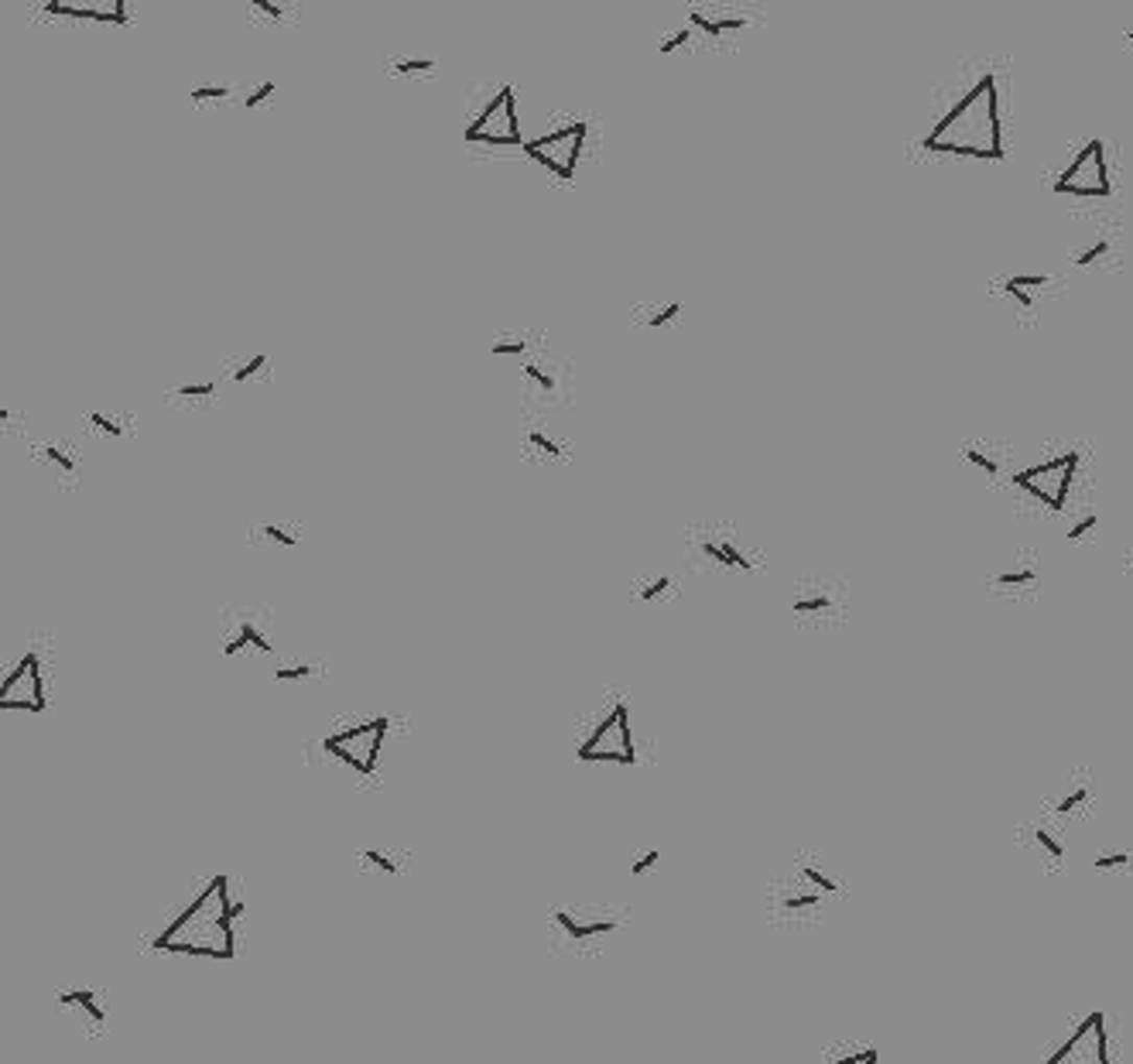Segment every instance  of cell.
Returning a JSON list of instances; mask_svg holds the SVG:
<instances>
[{
	"label": "cell",
	"mask_w": 1133,
	"mask_h": 1064,
	"mask_svg": "<svg viewBox=\"0 0 1133 1064\" xmlns=\"http://www.w3.org/2000/svg\"><path fill=\"white\" fill-rule=\"evenodd\" d=\"M240 911L243 904L233 897L230 880L223 873H216L195 886L186 904L171 914V921L151 938V948L162 951V955L230 962L237 955Z\"/></svg>",
	"instance_id": "1"
},
{
	"label": "cell",
	"mask_w": 1133,
	"mask_h": 1064,
	"mask_svg": "<svg viewBox=\"0 0 1133 1064\" xmlns=\"http://www.w3.org/2000/svg\"><path fill=\"white\" fill-rule=\"evenodd\" d=\"M921 147L931 155H955L976 161H1004V120H1000V90L996 76L987 72L969 86L963 100L928 131Z\"/></svg>",
	"instance_id": "2"
},
{
	"label": "cell",
	"mask_w": 1133,
	"mask_h": 1064,
	"mask_svg": "<svg viewBox=\"0 0 1133 1064\" xmlns=\"http://www.w3.org/2000/svg\"><path fill=\"white\" fill-rule=\"evenodd\" d=\"M391 715H347L329 723L326 733L315 736L312 757L332 771V777L353 784H374L391 739Z\"/></svg>",
	"instance_id": "3"
},
{
	"label": "cell",
	"mask_w": 1133,
	"mask_h": 1064,
	"mask_svg": "<svg viewBox=\"0 0 1133 1064\" xmlns=\"http://www.w3.org/2000/svg\"><path fill=\"white\" fill-rule=\"evenodd\" d=\"M575 757L583 763H613V766L637 763L631 702H627L623 691H603V695L579 715Z\"/></svg>",
	"instance_id": "4"
},
{
	"label": "cell",
	"mask_w": 1133,
	"mask_h": 1064,
	"mask_svg": "<svg viewBox=\"0 0 1133 1064\" xmlns=\"http://www.w3.org/2000/svg\"><path fill=\"white\" fill-rule=\"evenodd\" d=\"M463 141L487 151H524V127L517 120L514 82H476L466 103Z\"/></svg>",
	"instance_id": "5"
},
{
	"label": "cell",
	"mask_w": 1133,
	"mask_h": 1064,
	"mask_svg": "<svg viewBox=\"0 0 1133 1064\" xmlns=\"http://www.w3.org/2000/svg\"><path fill=\"white\" fill-rule=\"evenodd\" d=\"M627 924V911L603 904V900H579V904H556L548 911V945L559 955L586 959L596 955L610 935Z\"/></svg>",
	"instance_id": "6"
},
{
	"label": "cell",
	"mask_w": 1133,
	"mask_h": 1064,
	"mask_svg": "<svg viewBox=\"0 0 1133 1064\" xmlns=\"http://www.w3.org/2000/svg\"><path fill=\"white\" fill-rule=\"evenodd\" d=\"M517 398L524 415H562L575 404V374L562 356L538 350L514 367Z\"/></svg>",
	"instance_id": "7"
},
{
	"label": "cell",
	"mask_w": 1133,
	"mask_h": 1064,
	"mask_svg": "<svg viewBox=\"0 0 1133 1064\" xmlns=\"http://www.w3.org/2000/svg\"><path fill=\"white\" fill-rule=\"evenodd\" d=\"M223 658H278V616L264 602H233L219 613Z\"/></svg>",
	"instance_id": "8"
},
{
	"label": "cell",
	"mask_w": 1133,
	"mask_h": 1064,
	"mask_svg": "<svg viewBox=\"0 0 1133 1064\" xmlns=\"http://www.w3.org/2000/svg\"><path fill=\"white\" fill-rule=\"evenodd\" d=\"M48 685H52V654L45 643H31L0 682V709L39 715L48 709Z\"/></svg>",
	"instance_id": "9"
},
{
	"label": "cell",
	"mask_w": 1133,
	"mask_h": 1064,
	"mask_svg": "<svg viewBox=\"0 0 1133 1064\" xmlns=\"http://www.w3.org/2000/svg\"><path fill=\"white\" fill-rule=\"evenodd\" d=\"M586 138H589V123L586 120H569L565 127H556L541 138H532L524 144V155L535 161V165L551 175L562 185H572L579 175V165H583L586 155Z\"/></svg>",
	"instance_id": "10"
},
{
	"label": "cell",
	"mask_w": 1133,
	"mask_h": 1064,
	"mask_svg": "<svg viewBox=\"0 0 1133 1064\" xmlns=\"http://www.w3.org/2000/svg\"><path fill=\"white\" fill-rule=\"evenodd\" d=\"M517 455L535 469H559L575 459V439L556 425V415H521Z\"/></svg>",
	"instance_id": "11"
},
{
	"label": "cell",
	"mask_w": 1133,
	"mask_h": 1064,
	"mask_svg": "<svg viewBox=\"0 0 1133 1064\" xmlns=\"http://www.w3.org/2000/svg\"><path fill=\"white\" fill-rule=\"evenodd\" d=\"M1052 192L1071 195V199H1110L1113 182H1110V165H1106V144L1100 138L1082 144V151L1052 182Z\"/></svg>",
	"instance_id": "12"
},
{
	"label": "cell",
	"mask_w": 1133,
	"mask_h": 1064,
	"mask_svg": "<svg viewBox=\"0 0 1133 1064\" xmlns=\"http://www.w3.org/2000/svg\"><path fill=\"white\" fill-rule=\"evenodd\" d=\"M28 459L55 482L63 493H76L86 476V449L76 439L66 435H39L28 439Z\"/></svg>",
	"instance_id": "13"
},
{
	"label": "cell",
	"mask_w": 1133,
	"mask_h": 1064,
	"mask_svg": "<svg viewBox=\"0 0 1133 1064\" xmlns=\"http://www.w3.org/2000/svg\"><path fill=\"white\" fill-rule=\"evenodd\" d=\"M1076 466H1079V452H1065V455H1058V459L1038 463L1031 469H1020V473L1014 476V487L1031 493L1034 500H1041L1044 506H1052V511H1065Z\"/></svg>",
	"instance_id": "14"
},
{
	"label": "cell",
	"mask_w": 1133,
	"mask_h": 1064,
	"mask_svg": "<svg viewBox=\"0 0 1133 1064\" xmlns=\"http://www.w3.org/2000/svg\"><path fill=\"white\" fill-rule=\"evenodd\" d=\"M55 1010L76 1026L86 1041H103L110 1034V1007L103 989L96 986H69L55 996Z\"/></svg>",
	"instance_id": "15"
},
{
	"label": "cell",
	"mask_w": 1133,
	"mask_h": 1064,
	"mask_svg": "<svg viewBox=\"0 0 1133 1064\" xmlns=\"http://www.w3.org/2000/svg\"><path fill=\"white\" fill-rule=\"evenodd\" d=\"M1044 1064H1110L1103 1013H1089V1017L1076 1026V1034H1071Z\"/></svg>",
	"instance_id": "16"
},
{
	"label": "cell",
	"mask_w": 1133,
	"mask_h": 1064,
	"mask_svg": "<svg viewBox=\"0 0 1133 1064\" xmlns=\"http://www.w3.org/2000/svg\"><path fill=\"white\" fill-rule=\"evenodd\" d=\"M79 428L86 439L93 442H127L134 431H138V415L131 407H117V404H93L79 415Z\"/></svg>",
	"instance_id": "17"
},
{
	"label": "cell",
	"mask_w": 1133,
	"mask_h": 1064,
	"mask_svg": "<svg viewBox=\"0 0 1133 1064\" xmlns=\"http://www.w3.org/2000/svg\"><path fill=\"white\" fill-rule=\"evenodd\" d=\"M692 548L702 562H712V565H723V568H740V572H747V568H754V559L736 544V535L726 527H695L692 530Z\"/></svg>",
	"instance_id": "18"
},
{
	"label": "cell",
	"mask_w": 1133,
	"mask_h": 1064,
	"mask_svg": "<svg viewBox=\"0 0 1133 1064\" xmlns=\"http://www.w3.org/2000/svg\"><path fill=\"white\" fill-rule=\"evenodd\" d=\"M223 394H227V383L219 377V370H213V374H206V377L179 380V383H171V387H165V404L182 407V411H209V407H216L223 401Z\"/></svg>",
	"instance_id": "19"
},
{
	"label": "cell",
	"mask_w": 1133,
	"mask_h": 1064,
	"mask_svg": "<svg viewBox=\"0 0 1133 1064\" xmlns=\"http://www.w3.org/2000/svg\"><path fill=\"white\" fill-rule=\"evenodd\" d=\"M45 18H76L100 24H127V0H45Z\"/></svg>",
	"instance_id": "20"
},
{
	"label": "cell",
	"mask_w": 1133,
	"mask_h": 1064,
	"mask_svg": "<svg viewBox=\"0 0 1133 1064\" xmlns=\"http://www.w3.org/2000/svg\"><path fill=\"white\" fill-rule=\"evenodd\" d=\"M270 353L257 350V353H233L219 363V377H223L227 391H243L251 383H270L275 380V370H270Z\"/></svg>",
	"instance_id": "21"
},
{
	"label": "cell",
	"mask_w": 1133,
	"mask_h": 1064,
	"mask_svg": "<svg viewBox=\"0 0 1133 1064\" xmlns=\"http://www.w3.org/2000/svg\"><path fill=\"white\" fill-rule=\"evenodd\" d=\"M247 541L257 548L299 551L305 544V524L291 521V517H264V521L247 524Z\"/></svg>",
	"instance_id": "22"
},
{
	"label": "cell",
	"mask_w": 1133,
	"mask_h": 1064,
	"mask_svg": "<svg viewBox=\"0 0 1133 1064\" xmlns=\"http://www.w3.org/2000/svg\"><path fill=\"white\" fill-rule=\"evenodd\" d=\"M545 332L541 329H500L490 339V353L500 356V360H514V367L535 356L538 350H545Z\"/></svg>",
	"instance_id": "23"
},
{
	"label": "cell",
	"mask_w": 1133,
	"mask_h": 1064,
	"mask_svg": "<svg viewBox=\"0 0 1133 1064\" xmlns=\"http://www.w3.org/2000/svg\"><path fill=\"white\" fill-rule=\"evenodd\" d=\"M254 28H291L302 18L299 0H243Z\"/></svg>",
	"instance_id": "24"
},
{
	"label": "cell",
	"mask_w": 1133,
	"mask_h": 1064,
	"mask_svg": "<svg viewBox=\"0 0 1133 1064\" xmlns=\"http://www.w3.org/2000/svg\"><path fill=\"white\" fill-rule=\"evenodd\" d=\"M356 870L360 873H380V876H401L408 866V852L401 849H384V846H363L356 849Z\"/></svg>",
	"instance_id": "25"
},
{
	"label": "cell",
	"mask_w": 1133,
	"mask_h": 1064,
	"mask_svg": "<svg viewBox=\"0 0 1133 1064\" xmlns=\"http://www.w3.org/2000/svg\"><path fill=\"white\" fill-rule=\"evenodd\" d=\"M688 24H692L706 42H723L730 31H743L750 18L747 15H712V10L692 7L688 10Z\"/></svg>",
	"instance_id": "26"
},
{
	"label": "cell",
	"mask_w": 1133,
	"mask_h": 1064,
	"mask_svg": "<svg viewBox=\"0 0 1133 1064\" xmlns=\"http://www.w3.org/2000/svg\"><path fill=\"white\" fill-rule=\"evenodd\" d=\"M326 678L323 661H305V658H281L270 667V682L275 685H312Z\"/></svg>",
	"instance_id": "27"
},
{
	"label": "cell",
	"mask_w": 1133,
	"mask_h": 1064,
	"mask_svg": "<svg viewBox=\"0 0 1133 1064\" xmlns=\"http://www.w3.org/2000/svg\"><path fill=\"white\" fill-rule=\"evenodd\" d=\"M679 318H682V302H679V299H668V302H637V305H631V326L651 329V332L671 326V322H679Z\"/></svg>",
	"instance_id": "28"
},
{
	"label": "cell",
	"mask_w": 1133,
	"mask_h": 1064,
	"mask_svg": "<svg viewBox=\"0 0 1133 1064\" xmlns=\"http://www.w3.org/2000/svg\"><path fill=\"white\" fill-rule=\"evenodd\" d=\"M384 72L391 79H432L439 72V58L432 55H408L394 52L384 58Z\"/></svg>",
	"instance_id": "29"
},
{
	"label": "cell",
	"mask_w": 1133,
	"mask_h": 1064,
	"mask_svg": "<svg viewBox=\"0 0 1133 1064\" xmlns=\"http://www.w3.org/2000/svg\"><path fill=\"white\" fill-rule=\"evenodd\" d=\"M675 592H679V586H675V578L664 575V572H658V575H640V578H634V583H631V599L640 602V606L664 602V599H671Z\"/></svg>",
	"instance_id": "30"
},
{
	"label": "cell",
	"mask_w": 1133,
	"mask_h": 1064,
	"mask_svg": "<svg viewBox=\"0 0 1133 1064\" xmlns=\"http://www.w3.org/2000/svg\"><path fill=\"white\" fill-rule=\"evenodd\" d=\"M237 90H240V82H206V86H192L189 100H192V107L237 103Z\"/></svg>",
	"instance_id": "31"
},
{
	"label": "cell",
	"mask_w": 1133,
	"mask_h": 1064,
	"mask_svg": "<svg viewBox=\"0 0 1133 1064\" xmlns=\"http://www.w3.org/2000/svg\"><path fill=\"white\" fill-rule=\"evenodd\" d=\"M275 93H278V82H275V79L240 82V90H237V103H240L243 110H254V107H261L264 100H270V96H275Z\"/></svg>",
	"instance_id": "32"
},
{
	"label": "cell",
	"mask_w": 1133,
	"mask_h": 1064,
	"mask_svg": "<svg viewBox=\"0 0 1133 1064\" xmlns=\"http://www.w3.org/2000/svg\"><path fill=\"white\" fill-rule=\"evenodd\" d=\"M695 42H706L702 34L692 28V24H682V28H675L671 34H664V39L658 42V52L661 55H675V52H685V48H692Z\"/></svg>",
	"instance_id": "33"
},
{
	"label": "cell",
	"mask_w": 1133,
	"mask_h": 1064,
	"mask_svg": "<svg viewBox=\"0 0 1133 1064\" xmlns=\"http://www.w3.org/2000/svg\"><path fill=\"white\" fill-rule=\"evenodd\" d=\"M1034 583H1038V568H1034L1031 562L1017 565V568H1007V572H1000L993 578V586H1000V589H1007V586H1034Z\"/></svg>",
	"instance_id": "34"
},
{
	"label": "cell",
	"mask_w": 1133,
	"mask_h": 1064,
	"mask_svg": "<svg viewBox=\"0 0 1133 1064\" xmlns=\"http://www.w3.org/2000/svg\"><path fill=\"white\" fill-rule=\"evenodd\" d=\"M822 904V894H808V890H802V894H784L778 911L781 914H798V911H811Z\"/></svg>",
	"instance_id": "35"
},
{
	"label": "cell",
	"mask_w": 1133,
	"mask_h": 1064,
	"mask_svg": "<svg viewBox=\"0 0 1133 1064\" xmlns=\"http://www.w3.org/2000/svg\"><path fill=\"white\" fill-rule=\"evenodd\" d=\"M1089 798H1092V784H1089V781H1082L1076 790H1068V795H1065L1062 801H1058V808H1055V811H1058V814H1071V811H1079L1082 804H1086Z\"/></svg>",
	"instance_id": "36"
},
{
	"label": "cell",
	"mask_w": 1133,
	"mask_h": 1064,
	"mask_svg": "<svg viewBox=\"0 0 1133 1064\" xmlns=\"http://www.w3.org/2000/svg\"><path fill=\"white\" fill-rule=\"evenodd\" d=\"M1106 254H1110V240H1092L1086 251L1076 254V264L1079 267H1092V264H1100Z\"/></svg>",
	"instance_id": "37"
},
{
	"label": "cell",
	"mask_w": 1133,
	"mask_h": 1064,
	"mask_svg": "<svg viewBox=\"0 0 1133 1064\" xmlns=\"http://www.w3.org/2000/svg\"><path fill=\"white\" fill-rule=\"evenodd\" d=\"M795 616H808V613H825V610H829V596H822V592H819V596H795Z\"/></svg>",
	"instance_id": "38"
},
{
	"label": "cell",
	"mask_w": 1133,
	"mask_h": 1064,
	"mask_svg": "<svg viewBox=\"0 0 1133 1064\" xmlns=\"http://www.w3.org/2000/svg\"><path fill=\"white\" fill-rule=\"evenodd\" d=\"M658 862H661V849H655V846H651V849H640V852H634V859H631V873H634V876H640V873L655 870Z\"/></svg>",
	"instance_id": "39"
},
{
	"label": "cell",
	"mask_w": 1133,
	"mask_h": 1064,
	"mask_svg": "<svg viewBox=\"0 0 1133 1064\" xmlns=\"http://www.w3.org/2000/svg\"><path fill=\"white\" fill-rule=\"evenodd\" d=\"M1034 843H1038L1044 852H1048L1052 859H1062V856H1065V846L1058 843V838L1048 832V828H1034Z\"/></svg>",
	"instance_id": "40"
},
{
	"label": "cell",
	"mask_w": 1133,
	"mask_h": 1064,
	"mask_svg": "<svg viewBox=\"0 0 1133 1064\" xmlns=\"http://www.w3.org/2000/svg\"><path fill=\"white\" fill-rule=\"evenodd\" d=\"M802 876H805V880L811 883V886H819V890H825V894H835V890H840V883H835L832 880V876H825L822 870H816V866H802Z\"/></svg>",
	"instance_id": "41"
},
{
	"label": "cell",
	"mask_w": 1133,
	"mask_h": 1064,
	"mask_svg": "<svg viewBox=\"0 0 1133 1064\" xmlns=\"http://www.w3.org/2000/svg\"><path fill=\"white\" fill-rule=\"evenodd\" d=\"M963 455H966V463H972L976 469H983V473H990V476L1000 473V466H996V459H990V455H983L979 449H966Z\"/></svg>",
	"instance_id": "42"
},
{
	"label": "cell",
	"mask_w": 1133,
	"mask_h": 1064,
	"mask_svg": "<svg viewBox=\"0 0 1133 1064\" xmlns=\"http://www.w3.org/2000/svg\"><path fill=\"white\" fill-rule=\"evenodd\" d=\"M877 1061H880L877 1047H864V1050H856V1055H846V1058L829 1061V1064H877Z\"/></svg>",
	"instance_id": "43"
},
{
	"label": "cell",
	"mask_w": 1133,
	"mask_h": 1064,
	"mask_svg": "<svg viewBox=\"0 0 1133 1064\" xmlns=\"http://www.w3.org/2000/svg\"><path fill=\"white\" fill-rule=\"evenodd\" d=\"M1004 291L1010 294V299H1014L1020 308H1034V294L1028 291V288H1017V284H1010V281H1004Z\"/></svg>",
	"instance_id": "44"
},
{
	"label": "cell",
	"mask_w": 1133,
	"mask_h": 1064,
	"mask_svg": "<svg viewBox=\"0 0 1133 1064\" xmlns=\"http://www.w3.org/2000/svg\"><path fill=\"white\" fill-rule=\"evenodd\" d=\"M1007 281L1017 284V288H1044V284H1048V275H1014Z\"/></svg>",
	"instance_id": "45"
},
{
	"label": "cell",
	"mask_w": 1133,
	"mask_h": 1064,
	"mask_svg": "<svg viewBox=\"0 0 1133 1064\" xmlns=\"http://www.w3.org/2000/svg\"><path fill=\"white\" fill-rule=\"evenodd\" d=\"M1127 862H1130L1127 852H1110V856L1095 859V870H1119V866H1127Z\"/></svg>",
	"instance_id": "46"
},
{
	"label": "cell",
	"mask_w": 1133,
	"mask_h": 1064,
	"mask_svg": "<svg viewBox=\"0 0 1133 1064\" xmlns=\"http://www.w3.org/2000/svg\"><path fill=\"white\" fill-rule=\"evenodd\" d=\"M1095 521H1100V517H1095V514H1086V517H1082V521H1079V524H1076V527H1071V530H1068V538H1071V541H1079V538H1086V535H1089V530H1092V527H1095Z\"/></svg>",
	"instance_id": "47"
},
{
	"label": "cell",
	"mask_w": 1133,
	"mask_h": 1064,
	"mask_svg": "<svg viewBox=\"0 0 1133 1064\" xmlns=\"http://www.w3.org/2000/svg\"><path fill=\"white\" fill-rule=\"evenodd\" d=\"M1124 39H1127V42H1130V45H1133V31H1127V34H1124Z\"/></svg>",
	"instance_id": "48"
}]
</instances>
